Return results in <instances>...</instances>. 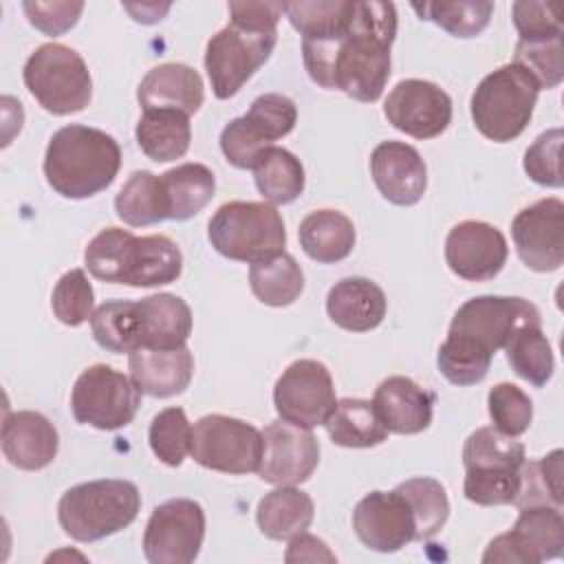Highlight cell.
<instances>
[{
  "mask_svg": "<svg viewBox=\"0 0 564 564\" xmlns=\"http://www.w3.org/2000/svg\"><path fill=\"white\" fill-rule=\"evenodd\" d=\"M397 35L392 2H350L341 26L302 40L304 66L315 84L357 101H377L390 77V46Z\"/></svg>",
  "mask_w": 564,
  "mask_h": 564,
  "instance_id": "1",
  "label": "cell"
},
{
  "mask_svg": "<svg viewBox=\"0 0 564 564\" xmlns=\"http://www.w3.org/2000/svg\"><path fill=\"white\" fill-rule=\"evenodd\" d=\"M522 324H542L540 311L524 297L478 295L452 317L447 339L438 348V370L454 386H474L489 372L491 357L505 348Z\"/></svg>",
  "mask_w": 564,
  "mask_h": 564,
  "instance_id": "2",
  "label": "cell"
},
{
  "mask_svg": "<svg viewBox=\"0 0 564 564\" xmlns=\"http://www.w3.org/2000/svg\"><path fill=\"white\" fill-rule=\"evenodd\" d=\"M231 22L209 37L205 70L218 99L234 97L269 59L284 2H229Z\"/></svg>",
  "mask_w": 564,
  "mask_h": 564,
  "instance_id": "3",
  "label": "cell"
},
{
  "mask_svg": "<svg viewBox=\"0 0 564 564\" xmlns=\"http://www.w3.org/2000/svg\"><path fill=\"white\" fill-rule=\"evenodd\" d=\"M86 269L101 282L161 286L183 271V253L167 236H134L128 229H101L84 251Z\"/></svg>",
  "mask_w": 564,
  "mask_h": 564,
  "instance_id": "4",
  "label": "cell"
},
{
  "mask_svg": "<svg viewBox=\"0 0 564 564\" xmlns=\"http://www.w3.org/2000/svg\"><path fill=\"white\" fill-rule=\"evenodd\" d=\"M121 167L119 143L104 130L70 123L59 128L44 154V176L64 198H88L106 189Z\"/></svg>",
  "mask_w": 564,
  "mask_h": 564,
  "instance_id": "5",
  "label": "cell"
},
{
  "mask_svg": "<svg viewBox=\"0 0 564 564\" xmlns=\"http://www.w3.org/2000/svg\"><path fill=\"white\" fill-rule=\"evenodd\" d=\"M141 509L134 482L106 478L66 489L57 505V518L66 535L77 542H97L126 529Z\"/></svg>",
  "mask_w": 564,
  "mask_h": 564,
  "instance_id": "6",
  "label": "cell"
},
{
  "mask_svg": "<svg viewBox=\"0 0 564 564\" xmlns=\"http://www.w3.org/2000/svg\"><path fill=\"white\" fill-rule=\"evenodd\" d=\"M524 445L491 427H478L463 445V494L480 507L511 505L520 489Z\"/></svg>",
  "mask_w": 564,
  "mask_h": 564,
  "instance_id": "7",
  "label": "cell"
},
{
  "mask_svg": "<svg viewBox=\"0 0 564 564\" xmlns=\"http://www.w3.org/2000/svg\"><path fill=\"white\" fill-rule=\"evenodd\" d=\"M212 247L240 262H260L284 251L286 231L271 203L231 200L220 205L207 225Z\"/></svg>",
  "mask_w": 564,
  "mask_h": 564,
  "instance_id": "8",
  "label": "cell"
},
{
  "mask_svg": "<svg viewBox=\"0 0 564 564\" xmlns=\"http://www.w3.org/2000/svg\"><path fill=\"white\" fill-rule=\"evenodd\" d=\"M535 79L518 64H505L476 86L471 119L480 134L496 143L513 141L524 132L538 101Z\"/></svg>",
  "mask_w": 564,
  "mask_h": 564,
  "instance_id": "9",
  "label": "cell"
},
{
  "mask_svg": "<svg viewBox=\"0 0 564 564\" xmlns=\"http://www.w3.org/2000/svg\"><path fill=\"white\" fill-rule=\"evenodd\" d=\"M22 77L37 104L53 115L79 112L93 95V79L84 57L57 42L37 46L29 55Z\"/></svg>",
  "mask_w": 564,
  "mask_h": 564,
  "instance_id": "10",
  "label": "cell"
},
{
  "mask_svg": "<svg viewBox=\"0 0 564 564\" xmlns=\"http://www.w3.org/2000/svg\"><path fill=\"white\" fill-rule=\"evenodd\" d=\"M141 405V390L123 372L95 364L86 368L70 394V410L77 423L97 430H119L132 423Z\"/></svg>",
  "mask_w": 564,
  "mask_h": 564,
  "instance_id": "11",
  "label": "cell"
},
{
  "mask_svg": "<svg viewBox=\"0 0 564 564\" xmlns=\"http://www.w3.org/2000/svg\"><path fill=\"white\" fill-rule=\"evenodd\" d=\"M189 456L200 467L223 474L258 471L262 458V432L242 419L207 414L192 427Z\"/></svg>",
  "mask_w": 564,
  "mask_h": 564,
  "instance_id": "12",
  "label": "cell"
},
{
  "mask_svg": "<svg viewBox=\"0 0 564 564\" xmlns=\"http://www.w3.org/2000/svg\"><path fill=\"white\" fill-rule=\"evenodd\" d=\"M205 538V511L196 500L172 498L159 505L143 531V555L152 564H189Z\"/></svg>",
  "mask_w": 564,
  "mask_h": 564,
  "instance_id": "13",
  "label": "cell"
},
{
  "mask_svg": "<svg viewBox=\"0 0 564 564\" xmlns=\"http://www.w3.org/2000/svg\"><path fill=\"white\" fill-rule=\"evenodd\" d=\"M273 403L278 416L291 425H322L337 403L328 368L317 359L293 361L275 381Z\"/></svg>",
  "mask_w": 564,
  "mask_h": 564,
  "instance_id": "14",
  "label": "cell"
},
{
  "mask_svg": "<svg viewBox=\"0 0 564 564\" xmlns=\"http://www.w3.org/2000/svg\"><path fill=\"white\" fill-rule=\"evenodd\" d=\"M564 518L555 507H524L511 531L494 538L482 555V562L505 564H538L562 555Z\"/></svg>",
  "mask_w": 564,
  "mask_h": 564,
  "instance_id": "15",
  "label": "cell"
},
{
  "mask_svg": "<svg viewBox=\"0 0 564 564\" xmlns=\"http://www.w3.org/2000/svg\"><path fill=\"white\" fill-rule=\"evenodd\" d=\"M511 236L529 269L538 273L560 269L564 262V203L542 198L520 209L511 223Z\"/></svg>",
  "mask_w": 564,
  "mask_h": 564,
  "instance_id": "16",
  "label": "cell"
},
{
  "mask_svg": "<svg viewBox=\"0 0 564 564\" xmlns=\"http://www.w3.org/2000/svg\"><path fill=\"white\" fill-rule=\"evenodd\" d=\"M383 115L414 139H434L452 121V99L432 82L403 79L388 93Z\"/></svg>",
  "mask_w": 564,
  "mask_h": 564,
  "instance_id": "17",
  "label": "cell"
},
{
  "mask_svg": "<svg viewBox=\"0 0 564 564\" xmlns=\"http://www.w3.org/2000/svg\"><path fill=\"white\" fill-rule=\"evenodd\" d=\"M319 463V443L311 430L273 421L262 432V458L258 476L271 485H300Z\"/></svg>",
  "mask_w": 564,
  "mask_h": 564,
  "instance_id": "18",
  "label": "cell"
},
{
  "mask_svg": "<svg viewBox=\"0 0 564 564\" xmlns=\"http://www.w3.org/2000/svg\"><path fill=\"white\" fill-rule=\"evenodd\" d=\"M352 529L364 546L379 553H394L416 540L414 513L397 489L364 496L352 511Z\"/></svg>",
  "mask_w": 564,
  "mask_h": 564,
  "instance_id": "19",
  "label": "cell"
},
{
  "mask_svg": "<svg viewBox=\"0 0 564 564\" xmlns=\"http://www.w3.org/2000/svg\"><path fill=\"white\" fill-rule=\"evenodd\" d=\"M507 253L502 231L482 220H463L445 238L447 267L469 282L496 278L507 262Z\"/></svg>",
  "mask_w": 564,
  "mask_h": 564,
  "instance_id": "20",
  "label": "cell"
},
{
  "mask_svg": "<svg viewBox=\"0 0 564 564\" xmlns=\"http://www.w3.org/2000/svg\"><path fill=\"white\" fill-rule=\"evenodd\" d=\"M370 174L381 196L408 207L423 198L427 170L421 154L403 141H383L370 154Z\"/></svg>",
  "mask_w": 564,
  "mask_h": 564,
  "instance_id": "21",
  "label": "cell"
},
{
  "mask_svg": "<svg viewBox=\"0 0 564 564\" xmlns=\"http://www.w3.org/2000/svg\"><path fill=\"white\" fill-rule=\"evenodd\" d=\"M2 452L18 469L35 471L53 463L59 438L53 423L33 410L7 412L2 421Z\"/></svg>",
  "mask_w": 564,
  "mask_h": 564,
  "instance_id": "22",
  "label": "cell"
},
{
  "mask_svg": "<svg viewBox=\"0 0 564 564\" xmlns=\"http://www.w3.org/2000/svg\"><path fill=\"white\" fill-rule=\"evenodd\" d=\"M130 379L143 394L174 397L181 394L194 375V357L187 346L178 348H137L128 352Z\"/></svg>",
  "mask_w": 564,
  "mask_h": 564,
  "instance_id": "23",
  "label": "cell"
},
{
  "mask_svg": "<svg viewBox=\"0 0 564 564\" xmlns=\"http://www.w3.org/2000/svg\"><path fill=\"white\" fill-rule=\"evenodd\" d=\"M436 394L423 390L410 377L383 379L372 397V405L386 423L388 432L394 434H419L432 423Z\"/></svg>",
  "mask_w": 564,
  "mask_h": 564,
  "instance_id": "24",
  "label": "cell"
},
{
  "mask_svg": "<svg viewBox=\"0 0 564 564\" xmlns=\"http://www.w3.org/2000/svg\"><path fill=\"white\" fill-rule=\"evenodd\" d=\"M203 79L187 64H161L148 70L137 88V99L143 110L172 108L194 115L203 106Z\"/></svg>",
  "mask_w": 564,
  "mask_h": 564,
  "instance_id": "25",
  "label": "cell"
},
{
  "mask_svg": "<svg viewBox=\"0 0 564 564\" xmlns=\"http://www.w3.org/2000/svg\"><path fill=\"white\" fill-rule=\"evenodd\" d=\"M386 295L368 278H344L326 297L328 317L344 330L366 333L377 328L386 317Z\"/></svg>",
  "mask_w": 564,
  "mask_h": 564,
  "instance_id": "26",
  "label": "cell"
},
{
  "mask_svg": "<svg viewBox=\"0 0 564 564\" xmlns=\"http://www.w3.org/2000/svg\"><path fill=\"white\" fill-rule=\"evenodd\" d=\"M139 348H178L192 333L187 302L172 293H156L137 302Z\"/></svg>",
  "mask_w": 564,
  "mask_h": 564,
  "instance_id": "27",
  "label": "cell"
},
{
  "mask_svg": "<svg viewBox=\"0 0 564 564\" xmlns=\"http://www.w3.org/2000/svg\"><path fill=\"white\" fill-rule=\"evenodd\" d=\"M134 134L148 159L156 163L181 159L192 141L189 115L172 108L143 110Z\"/></svg>",
  "mask_w": 564,
  "mask_h": 564,
  "instance_id": "28",
  "label": "cell"
},
{
  "mask_svg": "<svg viewBox=\"0 0 564 564\" xmlns=\"http://www.w3.org/2000/svg\"><path fill=\"white\" fill-rule=\"evenodd\" d=\"M297 234L304 253L322 264L344 260L355 247V225L337 209L311 212L300 223Z\"/></svg>",
  "mask_w": 564,
  "mask_h": 564,
  "instance_id": "29",
  "label": "cell"
},
{
  "mask_svg": "<svg viewBox=\"0 0 564 564\" xmlns=\"http://www.w3.org/2000/svg\"><path fill=\"white\" fill-rule=\"evenodd\" d=\"M313 513L315 507L306 491L295 489L293 485H280L258 502L256 520L267 538L291 540L308 529Z\"/></svg>",
  "mask_w": 564,
  "mask_h": 564,
  "instance_id": "30",
  "label": "cell"
},
{
  "mask_svg": "<svg viewBox=\"0 0 564 564\" xmlns=\"http://www.w3.org/2000/svg\"><path fill=\"white\" fill-rule=\"evenodd\" d=\"M335 445L341 447H375L388 438V427L366 399H341L324 421Z\"/></svg>",
  "mask_w": 564,
  "mask_h": 564,
  "instance_id": "31",
  "label": "cell"
},
{
  "mask_svg": "<svg viewBox=\"0 0 564 564\" xmlns=\"http://www.w3.org/2000/svg\"><path fill=\"white\" fill-rule=\"evenodd\" d=\"M161 181L170 220H187L196 216L212 200L216 189L214 172L203 163L176 165L161 174Z\"/></svg>",
  "mask_w": 564,
  "mask_h": 564,
  "instance_id": "32",
  "label": "cell"
},
{
  "mask_svg": "<svg viewBox=\"0 0 564 564\" xmlns=\"http://www.w3.org/2000/svg\"><path fill=\"white\" fill-rule=\"evenodd\" d=\"M117 216L130 227H148L167 218V198L161 176L148 170L132 172L115 198Z\"/></svg>",
  "mask_w": 564,
  "mask_h": 564,
  "instance_id": "33",
  "label": "cell"
},
{
  "mask_svg": "<svg viewBox=\"0 0 564 564\" xmlns=\"http://www.w3.org/2000/svg\"><path fill=\"white\" fill-rule=\"evenodd\" d=\"M256 187L271 205L293 203L304 192V167L300 159L284 148H267L253 165Z\"/></svg>",
  "mask_w": 564,
  "mask_h": 564,
  "instance_id": "34",
  "label": "cell"
},
{
  "mask_svg": "<svg viewBox=\"0 0 564 564\" xmlns=\"http://www.w3.org/2000/svg\"><path fill=\"white\" fill-rule=\"evenodd\" d=\"M249 286L267 306H289L304 289V273L295 258L286 251L253 262L249 269Z\"/></svg>",
  "mask_w": 564,
  "mask_h": 564,
  "instance_id": "35",
  "label": "cell"
},
{
  "mask_svg": "<svg viewBox=\"0 0 564 564\" xmlns=\"http://www.w3.org/2000/svg\"><path fill=\"white\" fill-rule=\"evenodd\" d=\"M505 352L516 375L529 381L531 386L542 388L553 377L555 359L551 344L542 333V324L518 326L511 333L509 341L505 344Z\"/></svg>",
  "mask_w": 564,
  "mask_h": 564,
  "instance_id": "36",
  "label": "cell"
},
{
  "mask_svg": "<svg viewBox=\"0 0 564 564\" xmlns=\"http://www.w3.org/2000/svg\"><path fill=\"white\" fill-rule=\"evenodd\" d=\"M562 449H553L540 460H524L520 469V489L513 498L518 509L555 507L562 509Z\"/></svg>",
  "mask_w": 564,
  "mask_h": 564,
  "instance_id": "37",
  "label": "cell"
},
{
  "mask_svg": "<svg viewBox=\"0 0 564 564\" xmlns=\"http://www.w3.org/2000/svg\"><path fill=\"white\" fill-rule=\"evenodd\" d=\"M95 341L110 352H132L139 348L137 302L110 300L95 308L90 317Z\"/></svg>",
  "mask_w": 564,
  "mask_h": 564,
  "instance_id": "38",
  "label": "cell"
},
{
  "mask_svg": "<svg viewBox=\"0 0 564 564\" xmlns=\"http://www.w3.org/2000/svg\"><path fill=\"white\" fill-rule=\"evenodd\" d=\"M397 491L408 500L414 524H416V540L432 538L449 516V500L445 487L434 478H410L397 485Z\"/></svg>",
  "mask_w": 564,
  "mask_h": 564,
  "instance_id": "39",
  "label": "cell"
},
{
  "mask_svg": "<svg viewBox=\"0 0 564 564\" xmlns=\"http://www.w3.org/2000/svg\"><path fill=\"white\" fill-rule=\"evenodd\" d=\"M412 9L421 20L438 24L449 35L474 37L489 24L494 2H414Z\"/></svg>",
  "mask_w": 564,
  "mask_h": 564,
  "instance_id": "40",
  "label": "cell"
},
{
  "mask_svg": "<svg viewBox=\"0 0 564 564\" xmlns=\"http://www.w3.org/2000/svg\"><path fill=\"white\" fill-rule=\"evenodd\" d=\"M150 447L154 456L170 465L178 467L189 454L192 445V425L183 412V408H165L150 423Z\"/></svg>",
  "mask_w": 564,
  "mask_h": 564,
  "instance_id": "41",
  "label": "cell"
},
{
  "mask_svg": "<svg viewBox=\"0 0 564 564\" xmlns=\"http://www.w3.org/2000/svg\"><path fill=\"white\" fill-rule=\"evenodd\" d=\"M51 306L55 317L66 326H79L93 317L95 293L84 269H70L57 280L51 295Z\"/></svg>",
  "mask_w": 564,
  "mask_h": 564,
  "instance_id": "42",
  "label": "cell"
},
{
  "mask_svg": "<svg viewBox=\"0 0 564 564\" xmlns=\"http://www.w3.org/2000/svg\"><path fill=\"white\" fill-rule=\"evenodd\" d=\"M513 64L524 68L538 84V88H555L564 79V59H562V37L522 42L516 44Z\"/></svg>",
  "mask_w": 564,
  "mask_h": 564,
  "instance_id": "43",
  "label": "cell"
},
{
  "mask_svg": "<svg viewBox=\"0 0 564 564\" xmlns=\"http://www.w3.org/2000/svg\"><path fill=\"white\" fill-rule=\"evenodd\" d=\"M489 416L494 427L507 436H520L529 430L533 419L531 399L513 383H498L487 394Z\"/></svg>",
  "mask_w": 564,
  "mask_h": 564,
  "instance_id": "44",
  "label": "cell"
},
{
  "mask_svg": "<svg viewBox=\"0 0 564 564\" xmlns=\"http://www.w3.org/2000/svg\"><path fill=\"white\" fill-rule=\"evenodd\" d=\"M271 145L273 143L267 139V134L260 132V128H256V123L247 117L231 119L220 132V150L225 159L240 170H253L262 152Z\"/></svg>",
  "mask_w": 564,
  "mask_h": 564,
  "instance_id": "45",
  "label": "cell"
},
{
  "mask_svg": "<svg viewBox=\"0 0 564 564\" xmlns=\"http://www.w3.org/2000/svg\"><path fill=\"white\" fill-rule=\"evenodd\" d=\"M562 130L553 128L542 132L524 154V172L531 181L544 187H562V165H560V150H562Z\"/></svg>",
  "mask_w": 564,
  "mask_h": 564,
  "instance_id": "46",
  "label": "cell"
},
{
  "mask_svg": "<svg viewBox=\"0 0 564 564\" xmlns=\"http://www.w3.org/2000/svg\"><path fill=\"white\" fill-rule=\"evenodd\" d=\"M513 24L522 42H540L562 37L560 4L557 2H533L520 0L511 7Z\"/></svg>",
  "mask_w": 564,
  "mask_h": 564,
  "instance_id": "47",
  "label": "cell"
},
{
  "mask_svg": "<svg viewBox=\"0 0 564 564\" xmlns=\"http://www.w3.org/2000/svg\"><path fill=\"white\" fill-rule=\"evenodd\" d=\"M245 117L249 121H253L267 134V139L273 143L275 139H282L293 130V126L297 121V108H295L293 99H289L286 95L267 93V95H260L258 99H253V104Z\"/></svg>",
  "mask_w": 564,
  "mask_h": 564,
  "instance_id": "48",
  "label": "cell"
},
{
  "mask_svg": "<svg viewBox=\"0 0 564 564\" xmlns=\"http://www.w3.org/2000/svg\"><path fill=\"white\" fill-rule=\"evenodd\" d=\"M29 22L46 33V35H62L73 29L84 11V2H24L22 4Z\"/></svg>",
  "mask_w": 564,
  "mask_h": 564,
  "instance_id": "49",
  "label": "cell"
},
{
  "mask_svg": "<svg viewBox=\"0 0 564 564\" xmlns=\"http://www.w3.org/2000/svg\"><path fill=\"white\" fill-rule=\"evenodd\" d=\"M284 560L289 564H300V562H337L335 553H330L326 542L315 538V535H311V533H306V531H302V533L291 538Z\"/></svg>",
  "mask_w": 564,
  "mask_h": 564,
  "instance_id": "50",
  "label": "cell"
},
{
  "mask_svg": "<svg viewBox=\"0 0 564 564\" xmlns=\"http://www.w3.org/2000/svg\"><path fill=\"white\" fill-rule=\"evenodd\" d=\"M123 9L130 11L137 22L150 24V22L161 20L167 13L170 4H163V7H159V4H123Z\"/></svg>",
  "mask_w": 564,
  "mask_h": 564,
  "instance_id": "51",
  "label": "cell"
}]
</instances>
